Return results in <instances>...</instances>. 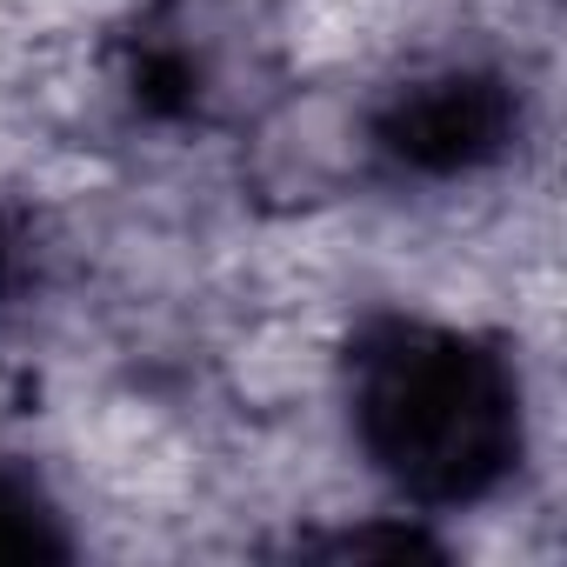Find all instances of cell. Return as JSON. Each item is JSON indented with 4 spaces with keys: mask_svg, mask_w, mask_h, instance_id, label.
I'll list each match as a JSON object with an SVG mask.
<instances>
[{
    "mask_svg": "<svg viewBox=\"0 0 567 567\" xmlns=\"http://www.w3.org/2000/svg\"><path fill=\"white\" fill-rule=\"evenodd\" d=\"M354 427L374 467L427 501H481L520 454L507 361L447 328H374L354 354Z\"/></svg>",
    "mask_w": 567,
    "mask_h": 567,
    "instance_id": "1",
    "label": "cell"
},
{
    "mask_svg": "<svg viewBox=\"0 0 567 567\" xmlns=\"http://www.w3.org/2000/svg\"><path fill=\"white\" fill-rule=\"evenodd\" d=\"M61 547H68V540H61L48 501H41L21 474L0 467V560H48V554H61Z\"/></svg>",
    "mask_w": 567,
    "mask_h": 567,
    "instance_id": "3",
    "label": "cell"
},
{
    "mask_svg": "<svg viewBox=\"0 0 567 567\" xmlns=\"http://www.w3.org/2000/svg\"><path fill=\"white\" fill-rule=\"evenodd\" d=\"M514 127H520V107H514L507 81L454 68V74H427V81L401 87L381 107L374 134L414 174H467V167H487L514 141Z\"/></svg>",
    "mask_w": 567,
    "mask_h": 567,
    "instance_id": "2",
    "label": "cell"
}]
</instances>
